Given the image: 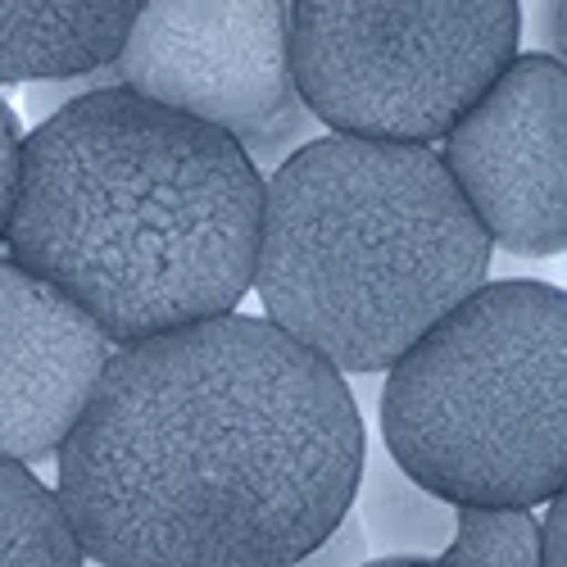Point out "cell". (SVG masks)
Returning a JSON list of instances; mask_svg holds the SVG:
<instances>
[{"instance_id": "cell-17", "label": "cell", "mask_w": 567, "mask_h": 567, "mask_svg": "<svg viewBox=\"0 0 567 567\" xmlns=\"http://www.w3.org/2000/svg\"><path fill=\"white\" fill-rule=\"evenodd\" d=\"M359 567H441V563H386V558H377V563H359Z\"/></svg>"}, {"instance_id": "cell-2", "label": "cell", "mask_w": 567, "mask_h": 567, "mask_svg": "<svg viewBox=\"0 0 567 567\" xmlns=\"http://www.w3.org/2000/svg\"><path fill=\"white\" fill-rule=\"evenodd\" d=\"M264 177L223 132L91 86L23 136L10 259L114 346L236 313L255 287Z\"/></svg>"}, {"instance_id": "cell-3", "label": "cell", "mask_w": 567, "mask_h": 567, "mask_svg": "<svg viewBox=\"0 0 567 567\" xmlns=\"http://www.w3.org/2000/svg\"><path fill=\"white\" fill-rule=\"evenodd\" d=\"M486 268L491 236L427 146L322 136L264 182L255 291L337 372H391Z\"/></svg>"}, {"instance_id": "cell-8", "label": "cell", "mask_w": 567, "mask_h": 567, "mask_svg": "<svg viewBox=\"0 0 567 567\" xmlns=\"http://www.w3.org/2000/svg\"><path fill=\"white\" fill-rule=\"evenodd\" d=\"M114 350L51 281L0 259V458H60Z\"/></svg>"}, {"instance_id": "cell-14", "label": "cell", "mask_w": 567, "mask_h": 567, "mask_svg": "<svg viewBox=\"0 0 567 567\" xmlns=\"http://www.w3.org/2000/svg\"><path fill=\"white\" fill-rule=\"evenodd\" d=\"M368 554V540L359 532L354 517H346V523L332 532V540L318 545L309 558H300L296 567H359V558Z\"/></svg>"}, {"instance_id": "cell-4", "label": "cell", "mask_w": 567, "mask_h": 567, "mask_svg": "<svg viewBox=\"0 0 567 567\" xmlns=\"http://www.w3.org/2000/svg\"><path fill=\"white\" fill-rule=\"evenodd\" d=\"M386 454L454 508H536L567 486V291L491 281L386 377Z\"/></svg>"}, {"instance_id": "cell-9", "label": "cell", "mask_w": 567, "mask_h": 567, "mask_svg": "<svg viewBox=\"0 0 567 567\" xmlns=\"http://www.w3.org/2000/svg\"><path fill=\"white\" fill-rule=\"evenodd\" d=\"M141 6H0V82H69L114 69Z\"/></svg>"}, {"instance_id": "cell-16", "label": "cell", "mask_w": 567, "mask_h": 567, "mask_svg": "<svg viewBox=\"0 0 567 567\" xmlns=\"http://www.w3.org/2000/svg\"><path fill=\"white\" fill-rule=\"evenodd\" d=\"M545 28H549V41H554V60L567 69V6H549Z\"/></svg>"}, {"instance_id": "cell-11", "label": "cell", "mask_w": 567, "mask_h": 567, "mask_svg": "<svg viewBox=\"0 0 567 567\" xmlns=\"http://www.w3.org/2000/svg\"><path fill=\"white\" fill-rule=\"evenodd\" d=\"M86 554L55 491L32 467L0 458V567H82Z\"/></svg>"}, {"instance_id": "cell-1", "label": "cell", "mask_w": 567, "mask_h": 567, "mask_svg": "<svg viewBox=\"0 0 567 567\" xmlns=\"http://www.w3.org/2000/svg\"><path fill=\"white\" fill-rule=\"evenodd\" d=\"M363 458L346 377L223 313L114 350L55 499L101 567H296L350 517Z\"/></svg>"}, {"instance_id": "cell-10", "label": "cell", "mask_w": 567, "mask_h": 567, "mask_svg": "<svg viewBox=\"0 0 567 567\" xmlns=\"http://www.w3.org/2000/svg\"><path fill=\"white\" fill-rule=\"evenodd\" d=\"M354 499H359L354 523L368 549L382 554L386 563H441V554L454 540L458 508L432 491H422L391 454L363 458Z\"/></svg>"}, {"instance_id": "cell-15", "label": "cell", "mask_w": 567, "mask_h": 567, "mask_svg": "<svg viewBox=\"0 0 567 567\" xmlns=\"http://www.w3.org/2000/svg\"><path fill=\"white\" fill-rule=\"evenodd\" d=\"M540 536H545V567H567V486L549 499Z\"/></svg>"}, {"instance_id": "cell-12", "label": "cell", "mask_w": 567, "mask_h": 567, "mask_svg": "<svg viewBox=\"0 0 567 567\" xmlns=\"http://www.w3.org/2000/svg\"><path fill=\"white\" fill-rule=\"evenodd\" d=\"M441 567H545V536L532 508H458Z\"/></svg>"}, {"instance_id": "cell-6", "label": "cell", "mask_w": 567, "mask_h": 567, "mask_svg": "<svg viewBox=\"0 0 567 567\" xmlns=\"http://www.w3.org/2000/svg\"><path fill=\"white\" fill-rule=\"evenodd\" d=\"M114 73L132 96L223 132L246 155H277L309 127L291 6H141Z\"/></svg>"}, {"instance_id": "cell-7", "label": "cell", "mask_w": 567, "mask_h": 567, "mask_svg": "<svg viewBox=\"0 0 567 567\" xmlns=\"http://www.w3.org/2000/svg\"><path fill=\"white\" fill-rule=\"evenodd\" d=\"M441 164L491 246L523 259L567 250V69L517 55L454 123Z\"/></svg>"}, {"instance_id": "cell-13", "label": "cell", "mask_w": 567, "mask_h": 567, "mask_svg": "<svg viewBox=\"0 0 567 567\" xmlns=\"http://www.w3.org/2000/svg\"><path fill=\"white\" fill-rule=\"evenodd\" d=\"M19 164H23V136H19V118L10 114V105H6V101H0V241H6V227H10V214H14Z\"/></svg>"}, {"instance_id": "cell-5", "label": "cell", "mask_w": 567, "mask_h": 567, "mask_svg": "<svg viewBox=\"0 0 567 567\" xmlns=\"http://www.w3.org/2000/svg\"><path fill=\"white\" fill-rule=\"evenodd\" d=\"M523 10L482 6H291V69L309 118L337 136L427 146L450 136L517 60Z\"/></svg>"}]
</instances>
